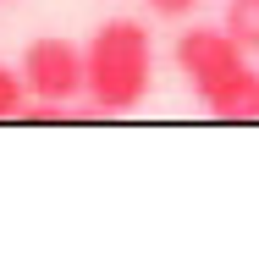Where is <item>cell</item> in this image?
Instances as JSON below:
<instances>
[{"mask_svg":"<svg viewBox=\"0 0 259 259\" xmlns=\"http://www.w3.org/2000/svg\"><path fill=\"white\" fill-rule=\"evenodd\" d=\"M22 83L39 105L66 110L77 94H89V55L66 39H33L22 50Z\"/></svg>","mask_w":259,"mask_h":259,"instance_id":"obj_3","label":"cell"},{"mask_svg":"<svg viewBox=\"0 0 259 259\" xmlns=\"http://www.w3.org/2000/svg\"><path fill=\"white\" fill-rule=\"evenodd\" d=\"M243 50H259V0H226V22H221Z\"/></svg>","mask_w":259,"mask_h":259,"instance_id":"obj_4","label":"cell"},{"mask_svg":"<svg viewBox=\"0 0 259 259\" xmlns=\"http://www.w3.org/2000/svg\"><path fill=\"white\" fill-rule=\"evenodd\" d=\"M89 100L105 116H127L138 110L149 83H155V50H149V28L133 17H110L89 39Z\"/></svg>","mask_w":259,"mask_h":259,"instance_id":"obj_2","label":"cell"},{"mask_svg":"<svg viewBox=\"0 0 259 259\" xmlns=\"http://www.w3.org/2000/svg\"><path fill=\"white\" fill-rule=\"evenodd\" d=\"M177 66L204 100L209 116L254 121L259 116V72L248 66V50L226 28H188L177 33Z\"/></svg>","mask_w":259,"mask_h":259,"instance_id":"obj_1","label":"cell"},{"mask_svg":"<svg viewBox=\"0 0 259 259\" xmlns=\"http://www.w3.org/2000/svg\"><path fill=\"white\" fill-rule=\"evenodd\" d=\"M28 100H33V94H28V83H22V66H17V72L0 66V121H6V116H22Z\"/></svg>","mask_w":259,"mask_h":259,"instance_id":"obj_5","label":"cell"},{"mask_svg":"<svg viewBox=\"0 0 259 259\" xmlns=\"http://www.w3.org/2000/svg\"><path fill=\"white\" fill-rule=\"evenodd\" d=\"M199 0H149V11H160V17H188Z\"/></svg>","mask_w":259,"mask_h":259,"instance_id":"obj_6","label":"cell"}]
</instances>
